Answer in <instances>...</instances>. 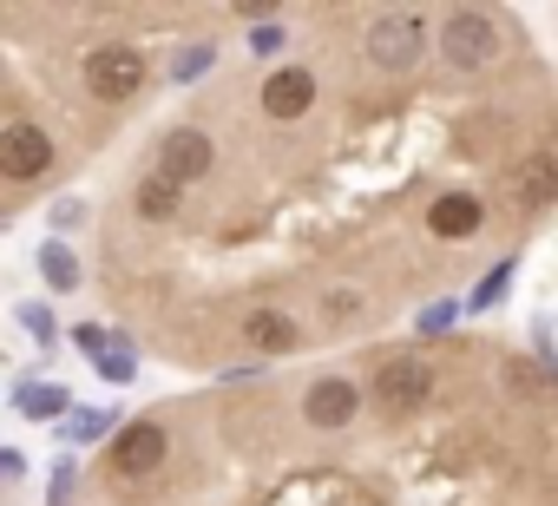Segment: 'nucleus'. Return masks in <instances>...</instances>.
Returning <instances> with one entry per match:
<instances>
[{
	"mask_svg": "<svg viewBox=\"0 0 558 506\" xmlns=\"http://www.w3.org/2000/svg\"><path fill=\"white\" fill-rule=\"evenodd\" d=\"M558 210V73L486 0H243L93 224L112 323L236 375L388 342Z\"/></svg>",
	"mask_w": 558,
	"mask_h": 506,
	"instance_id": "f257e3e1",
	"label": "nucleus"
},
{
	"mask_svg": "<svg viewBox=\"0 0 558 506\" xmlns=\"http://www.w3.org/2000/svg\"><path fill=\"white\" fill-rule=\"evenodd\" d=\"M47 506H558V375L506 336H388L125 414Z\"/></svg>",
	"mask_w": 558,
	"mask_h": 506,
	"instance_id": "f03ea898",
	"label": "nucleus"
},
{
	"mask_svg": "<svg viewBox=\"0 0 558 506\" xmlns=\"http://www.w3.org/2000/svg\"><path fill=\"white\" fill-rule=\"evenodd\" d=\"M236 0H8L0 8V217L80 178L165 86L217 67Z\"/></svg>",
	"mask_w": 558,
	"mask_h": 506,
	"instance_id": "7ed1b4c3",
	"label": "nucleus"
},
{
	"mask_svg": "<svg viewBox=\"0 0 558 506\" xmlns=\"http://www.w3.org/2000/svg\"><path fill=\"white\" fill-rule=\"evenodd\" d=\"M40 270H47V284H53V290H73V257H66L60 243H53L47 257H40Z\"/></svg>",
	"mask_w": 558,
	"mask_h": 506,
	"instance_id": "20e7f679",
	"label": "nucleus"
},
{
	"mask_svg": "<svg viewBox=\"0 0 558 506\" xmlns=\"http://www.w3.org/2000/svg\"><path fill=\"white\" fill-rule=\"evenodd\" d=\"M551 21H558V14H551Z\"/></svg>",
	"mask_w": 558,
	"mask_h": 506,
	"instance_id": "39448f33",
	"label": "nucleus"
}]
</instances>
